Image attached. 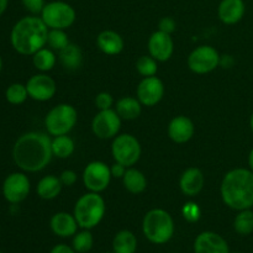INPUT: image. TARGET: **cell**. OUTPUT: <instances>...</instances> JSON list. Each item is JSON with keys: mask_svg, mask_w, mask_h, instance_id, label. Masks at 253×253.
<instances>
[{"mask_svg": "<svg viewBox=\"0 0 253 253\" xmlns=\"http://www.w3.org/2000/svg\"><path fill=\"white\" fill-rule=\"evenodd\" d=\"M52 157V140L43 132L30 131L24 133L12 147V160L22 172H40L48 166Z\"/></svg>", "mask_w": 253, "mask_h": 253, "instance_id": "cell-1", "label": "cell"}, {"mask_svg": "<svg viewBox=\"0 0 253 253\" xmlns=\"http://www.w3.org/2000/svg\"><path fill=\"white\" fill-rule=\"evenodd\" d=\"M49 29L41 16L29 15L16 21L10 32V43L17 53L34 56L43 48L48 40Z\"/></svg>", "mask_w": 253, "mask_h": 253, "instance_id": "cell-2", "label": "cell"}, {"mask_svg": "<svg viewBox=\"0 0 253 253\" xmlns=\"http://www.w3.org/2000/svg\"><path fill=\"white\" fill-rule=\"evenodd\" d=\"M222 202L230 209L241 211L253 207V172L235 168L224 175L220 187Z\"/></svg>", "mask_w": 253, "mask_h": 253, "instance_id": "cell-3", "label": "cell"}, {"mask_svg": "<svg viewBox=\"0 0 253 253\" xmlns=\"http://www.w3.org/2000/svg\"><path fill=\"white\" fill-rule=\"evenodd\" d=\"M174 230L173 217L163 209L150 210L142 220V232L151 244H167L174 235Z\"/></svg>", "mask_w": 253, "mask_h": 253, "instance_id": "cell-4", "label": "cell"}, {"mask_svg": "<svg viewBox=\"0 0 253 253\" xmlns=\"http://www.w3.org/2000/svg\"><path fill=\"white\" fill-rule=\"evenodd\" d=\"M106 211L105 200L99 193L89 192L82 195L74 207V217L79 227L91 230L98 226Z\"/></svg>", "mask_w": 253, "mask_h": 253, "instance_id": "cell-5", "label": "cell"}, {"mask_svg": "<svg viewBox=\"0 0 253 253\" xmlns=\"http://www.w3.org/2000/svg\"><path fill=\"white\" fill-rule=\"evenodd\" d=\"M78 121V113L76 108L69 104H58L47 113L44 118V126L49 135H68Z\"/></svg>", "mask_w": 253, "mask_h": 253, "instance_id": "cell-6", "label": "cell"}, {"mask_svg": "<svg viewBox=\"0 0 253 253\" xmlns=\"http://www.w3.org/2000/svg\"><path fill=\"white\" fill-rule=\"evenodd\" d=\"M76 10L68 2L56 1L47 2L41 12V19L49 30H66L76 21Z\"/></svg>", "mask_w": 253, "mask_h": 253, "instance_id": "cell-7", "label": "cell"}, {"mask_svg": "<svg viewBox=\"0 0 253 253\" xmlns=\"http://www.w3.org/2000/svg\"><path fill=\"white\" fill-rule=\"evenodd\" d=\"M141 145L135 136L130 133L118 135L111 145V153L115 162L121 163L125 167H132L141 157Z\"/></svg>", "mask_w": 253, "mask_h": 253, "instance_id": "cell-8", "label": "cell"}, {"mask_svg": "<svg viewBox=\"0 0 253 253\" xmlns=\"http://www.w3.org/2000/svg\"><path fill=\"white\" fill-rule=\"evenodd\" d=\"M30 190H31V183L24 172L10 173L2 182V197L12 205L24 202L29 197Z\"/></svg>", "mask_w": 253, "mask_h": 253, "instance_id": "cell-9", "label": "cell"}, {"mask_svg": "<svg viewBox=\"0 0 253 253\" xmlns=\"http://www.w3.org/2000/svg\"><path fill=\"white\" fill-rule=\"evenodd\" d=\"M220 66V54L214 47L199 46L188 57V67L197 74H207Z\"/></svg>", "mask_w": 253, "mask_h": 253, "instance_id": "cell-10", "label": "cell"}, {"mask_svg": "<svg viewBox=\"0 0 253 253\" xmlns=\"http://www.w3.org/2000/svg\"><path fill=\"white\" fill-rule=\"evenodd\" d=\"M111 175L110 167L100 161L90 162L83 172V183L84 187L93 193H101L109 187Z\"/></svg>", "mask_w": 253, "mask_h": 253, "instance_id": "cell-11", "label": "cell"}, {"mask_svg": "<svg viewBox=\"0 0 253 253\" xmlns=\"http://www.w3.org/2000/svg\"><path fill=\"white\" fill-rule=\"evenodd\" d=\"M121 120L116 110H100L91 121V130L96 137L101 140L115 138L121 128Z\"/></svg>", "mask_w": 253, "mask_h": 253, "instance_id": "cell-12", "label": "cell"}, {"mask_svg": "<svg viewBox=\"0 0 253 253\" xmlns=\"http://www.w3.org/2000/svg\"><path fill=\"white\" fill-rule=\"evenodd\" d=\"M29 98L36 101L51 100L57 91L56 82L44 73H39L32 76L26 83Z\"/></svg>", "mask_w": 253, "mask_h": 253, "instance_id": "cell-13", "label": "cell"}, {"mask_svg": "<svg viewBox=\"0 0 253 253\" xmlns=\"http://www.w3.org/2000/svg\"><path fill=\"white\" fill-rule=\"evenodd\" d=\"M165 95V84L157 77H146L137 86V99L145 106H155Z\"/></svg>", "mask_w": 253, "mask_h": 253, "instance_id": "cell-14", "label": "cell"}, {"mask_svg": "<svg viewBox=\"0 0 253 253\" xmlns=\"http://www.w3.org/2000/svg\"><path fill=\"white\" fill-rule=\"evenodd\" d=\"M174 51V43L169 34L156 31L148 40V52L157 62H166L172 57Z\"/></svg>", "mask_w": 253, "mask_h": 253, "instance_id": "cell-15", "label": "cell"}, {"mask_svg": "<svg viewBox=\"0 0 253 253\" xmlns=\"http://www.w3.org/2000/svg\"><path fill=\"white\" fill-rule=\"evenodd\" d=\"M194 253H230L229 244L219 234L204 231L194 241Z\"/></svg>", "mask_w": 253, "mask_h": 253, "instance_id": "cell-16", "label": "cell"}, {"mask_svg": "<svg viewBox=\"0 0 253 253\" xmlns=\"http://www.w3.org/2000/svg\"><path fill=\"white\" fill-rule=\"evenodd\" d=\"M49 227L52 232L58 237H71L74 236L78 231V222H77L74 215L69 212L61 211L54 214L49 220Z\"/></svg>", "mask_w": 253, "mask_h": 253, "instance_id": "cell-17", "label": "cell"}, {"mask_svg": "<svg viewBox=\"0 0 253 253\" xmlns=\"http://www.w3.org/2000/svg\"><path fill=\"white\" fill-rule=\"evenodd\" d=\"M194 124L187 116H177L168 125V136L175 143H185L194 136Z\"/></svg>", "mask_w": 253, "mask_h": 253, "instance_id": "cell-18", "label": "cell"}, {"mask_svg": "<svg viewBox=\"0 0 253 253\" xmlns=\"http://www.w3.org/2000/svg\"><path fill=\"white\" fill-rule=\"evenodd\" d=\"M246 12L244 0H221L217 7V15L225 25H235L241 21Z\"/></svg>", "mask_w": 253, "mask_h": 253, "instance_id": "cell-19", "label": "cell"}, {"mask_svg": "<svg viewBox=\"0 0 253 253\" xmlns=\"http://www.w3.org/2000/svg\"><path fill=\"white\" fill-rule=\"evenodd\" d=\"M204 183V173L199 168L192 167L183 172L179 180V187L184 195H187V197H195V195H198L203 190Z\"/></svg>", "mask_w": 253, "mask_h": 253, "instance_id": "cell-20", "label": "cell"}, {"mask_svg": "<svg viewBox=\"0 0 253 253\" xmlns=\"http://www.w3.org/2000/svg\"><path fill=\"white\" fill-rule=\"evenodd\" d=\"M96 44L103 53L115 56L124 49V40L120 34L113 30H105L96 37Z\"/></svg>", "mask_w": 253, "mask_h": 253, "instance_id": "cell-21", "label": "cell"}, {"mask_svg": "<svg viewBox=\"0 0 253 253\" xmlns=\"http://www.w3.org/2000/svg\"><path fill=\"white\" fill-rule=\"evenodd\" d=\"M116 113L123 120H135L141 115L142 104L137 98L133 96H123L119 99L115 105Z\"/></svg>", "mask_w": 253, "mask_h": 253, "instance_id": "cell-22", "label": "cell"}, {"mask_svg": "<svg viewBox=\"0 0 253 253\" xmlns=\"http://www.w3.org/2000/svg\"><path fill=\"white\" fill-rule=\"evenodd\" d=\"M62 184L61 179L56 175H46V177L41 178L40 182L37 183L36 192L39 197L43 200H52L57 198L61 193Z\"/></svg>", "mask_w": 253, "mask_h": 253, "instance_id": "cell-23", "label": "cell"}, {"mask_svg": "<svg viewBox=\"0 0 253 253\" xmlns=\"http://www.w3.org/2000/svg\"><path fill=\"white\" fill-rule=\"evenodd\" d=\"M59 62L67 71H77L83 63V53L77 44L69 43L59 51Z\"/></svg>", "mask_w": 253, "mask_h": 253, "instance_id": "cell-24", "label": "cell"}, {"mask_svg": "<svg viewBox=\"0 0 253 253\" xmlns=\"http://www.w3.org/2000/svg\"><path fill=\"white\" fill-rule=\"evenodd\" d=\"M124 187L131 194H141L147 188V179L141 170L136 168H127L123 177Z\"/></svg>", "mask_w": 253, "mask_h": 253, "instance_id": "cell-25", "label": "cell"}, {"mask_svg": "<svg viewBox=\"0 0 253 253\" xmlns=\"http://www.w3.org/2000/svg\"><path fill=\"white\" fill-rule=\"evenodd\" d=\"M137 251V239L130 230H121L113 240L114 253H136Z\"/></svg>", "mask_w": 253, "mask_h": 253, "instance_id": "cell-26", "label": "cell"}, {"mask_svg": "<svg viewBox=\"0 0 253 253\" xmlns=\"http://www.w3.org/2000/svg\"><path fill=\"white\" fill-rule=\"evenodd\" d=\"M74 148H76L74 141L68 135L54 136L52 140V153L54 157H58L61 160L71 157L74 152Z\"/></svg>", "mask_w": 253, "mask_h": 253, "instance_id": "cell-27", "label": "cell"}, {"mask_svg": "<svg viewBox=\"0 0 253 253\" xmlns=\"http://www.w3.org/2000/svg\"><path fill=\"white\" fill-rule=\"evenodd\" d=\"M57 57L53 53V49L51 48H41L40 51H37L36 53L32 56V63H34L35 68L39 69L40 72L44 73V72H49L51 69H53V67L56 66Z\"/></svg>", "mask_w": 253, "mask_h": 253, "instance_id": "cell-28", "label": "cell"}, {"mask_svg": "<svg viewBox=\"0 0 253 253\" xmlns=\"http://www.w3.org/2000/svg\"><path fill=\"white\" fill-rule=\"evenodd\" d=\"M234 229L241 236H247L253 232V211L251 209L241 210L234 220Z\"/></svg>", "mask_w": 253, "mask_h": 253, "instance_id": "cell-29", "label": "cell"}, {"mask_svg": "<svg viewBox=\"0 0 253 253\" xmlns=\"http://www.w3.org/2000/svg\"><path fill=\"white\" fill-rule=\"evenodd\" d=\"M29 98L26 84L12 83L5 90V99L11 105H21Z\"/></svg>", "mask_w": 253, "mask_h": 253, "instance_id": "cell-30", "label": "cell"}, {"mask_svg": "<svg viewBox=\"0 0 253 253\" xmlns=\"http://www.w3.org/2000/svg\"><path fill=\"white\" fill-rule=\"evenodd\" d=\"M94 239L93 235L89 230H84L81 232H77L73 237L72 247L77 253H86L93 249Z\"/></svg>", "mask_w": 253, "mask_h": 253, "instance_id": "cell-31", "label": "cell"}, {"mask_svg": "<svg viewBox=\"0 0 253 253\" xmlns=\"http://www.w3.org/2000/svg\"><path fill=\"white\" fill-rule=\"evenodd\" d=\"M71 43L68 40V35L64 32V30H49L48 32V40H47V44L49 48L53 51H61L64 47H67Z\"/></svg>", "mask_w": 253, "mask_h": 253, "instance_id": "cell-32", "label": "cell"}, {"mask_svg": "<svg viewBox=\"0 0 253 253\" xmlns=\"http://www.w3.org/2000/svg\"><path fill=\"white\" fill-rule=\"evenodd\" d=\"M136 69L142 77H153L158 71L157 61L151 56H141L136 62Z\"/></svg>", "mask_w": 253, "mask_h": 253, "instance_id": "cell-33", "label": "cell"}, {"mask_svg": "<svg viewBox=\"0 0 253 253\" xmlns=\"http://www.w3.org/2000/svg\"><path fill=\"white\" fill-rule=\"evenodd\" d=\"M182 215L187 221L197 222L199 221L200 216H202V210H200L199 205L197 203L188 202L183 205Z\"/></svg>", "mask_w": 253, "mask_h": 253, "instance_id": "cell-34", "label": "cell"}, {"mask_svg": "<svg viewBox=\"0 0 253 253\" xmlns=\"http://www.w3.org/2000/svg\"><path fill=\"white\" fill-rule=\"evenodd\" d=\"M114 104V98L108 91H101L95 96V106L99 110H108L111 109Z\"/></svg>", "mask_w": 253, "mask_h": 253, "instance_id": "cell-35", "label": "cell"}, {"mask_svg": "<svg viewBox=\"0 0 253 253\" xmlns=\"http://www.w3.org/2000/svg\"><path fill=\"white\" fill-rule=\"evenodd\" d=\"M21 4L31 15H41L46 2L44 0H21Z\"/></svg>", "mask_w": 253, "mask_h": 253, "instance_id": "cell-36", "label": "cell"}, {"mask_svg": "<svg viewBox=\"0 0 253 253\" xmlns=\"http://www.w3.org/2000/svg\"><path fill=\"white\" fill-rule=\"evenodd\" d=\"M175 27H177V24L172 17H162L158 22V30L166 34H173L175 31Z\"/></svg>", "mask_w": 253, "mask_h": 253, "instance_id": "cell-37", "label": "cell"}, {"mask_svg": "<svg viewBox=\"0 0 253 253\" xmlns=\"http://www.w3.org/2000/svg\"><path fill=\"white\" fill-rule=\"evenodd\" d=\"M59 179H61L62 184H63L64 187H72V185L76 184L78 177H77V173L74 172V170L66 169L61 173Z\"/></svg>", "mask_w": 253, "mask_h": 253, "instance_id": "cell-38", "label": "cell"}, {"mask_svg": "<svg viewBox=\"0 0 253 253\" xmlns=\"http://www.w3.org/2000/svg\"><path fill=\"white\" fill-rule=\"evenodd\" d=\"M126 169H127V167H125V166L121 165V163H118V162H115L110 167L111 175L115 178H123L124 174L126 173Z\"/></svg>", "mask_w": 253, "mask_h": 253, "instance_id": "cell-39", "label": "cell"}, {"mask_svg": "<svg viewBox=\"0 0 253 253\" xmlns=\"http://www.w3.org/2000/svg\"><path fill=\"white\" fill-rule=\"evenodd\" d=\"M49 253H77V252L74 251L73 247L68 246V245L59 244V245H56Z\"/></svg>", "mask_w": 253, "mask_h": 253, "instance_id": "cell-40", "label": "cell"}, {"mask_svg": "<svg viewBox=\"0 0 253 253\" xmlns=\"http://www.w3.org/2000/svg\"><path fill=\"white\" fill-rule=\"evenodd\" d=\"M235 64L234 57L230 56V54H225V56L220 57V66H222L224 68H231Z\"/></svg>", "mask_w": 253, "mask_h": 253, "instance_id": "cell-41", "label": "cell"}, {"mask_svg": "<svg viewBox=\"0 0 253 253\" xmlns=\"http://www.w3.org/2000/svg\"><path fill=\"white\" fill-rule=\"evenodd\" d=\"M7 6H9V0H0V17L5 14Z\"/></svg>", "mask_w": 253, "mask_h": 253, "instance_id": "cell-42", "label": "cell"}, {"mask_svg": "<svg viewBox=\"0 0 253 253\" xmlns=\"http://www.w3.org/2000/svg\"><path fill=\"white\" fill-rule=\"evenodd\" d=\"M249 167H250V169L253 172V147H252V150L250 151V155H249Z\"/></svg>", "mask_w": 253, "mask_h": 253, "instance_id": "cell-43", "label": "cell"}, {"mask_svg": "<svg viewBox=\"0 0 253 253\" xmlns=\"http://www.w3.org/2000/svg\"><path fill=\"white\" fill-rule=\"evenodd\" d=\"M250 127H251V130H252V132H253V113H252V115H251V119H250Z\"/></svg>", "mask_w": 253, "mask_h": 253, "instance_id": "cell-44", "label": "cell"}, {"mask_svg": "<svg viewBox=\"0 0 253 253\" xmlns=\"http://www.w3.org/2000/svg\"><path fill=\"white\" fill-rule=\"evenodd\" d=\"M1 71H2V58L1 56H0V73H1Z\"/></svg>", "mask_w": 253, "mask_h": 253, "instance_id": "cell-45", "label": "cell"}, {"mask_svg": "<svg viewBox=\"0 0 253 253\" xmlns=\"http://www.w3.org/2000/svg\"><path fill=\"white\" fill-rule=\"evenodd\" d=\"M234 253H240V252H234Z\"/></svg>", "mask_w": 253, "mask_h": 253, "instance_id": "cell-46", "label": "cell"}, {"mask_svg": "<svg viewBox=\"0 0 253 253\" xmlns=\"http://www.w3.org/2000/svg\"><path fill=\"white\" fill-rule=\"evenodd\" d=\"M0 253H2V252H1V251H0Z\"/></svg>", "mask_w": 253, "mask_h": 253, "instance_id": "cell-47", "label": "cell"}]
</instances>
